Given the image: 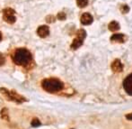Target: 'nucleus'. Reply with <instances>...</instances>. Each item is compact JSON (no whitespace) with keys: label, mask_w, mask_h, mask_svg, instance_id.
<instances>
[{"label":"nucleus","mask_w":132,"mask_h":129,"mask_svg":"<svg viewBox=\"0 0 132 129\" xmlns=\"http://www.w3.org/2000/svg\"><path fill=\"white\" fill-rule=\"evenodd\" d=\"M40 120L39 119H37V118H34L32 121H31V126H40Z\"/></svg>","instance_id":"obj_14"},{"label":"nucleus","mask_w":132,"mask_h":129,"mask_svg":"<svg viewBox=\"0 0 132 129\" xmlns=\"http://www.w3.org/2000/svg\"><path fill=\"white\" fill-rule=\"evenodd\" d=\"M13 61L15 64L20 66H26L31 61V54L24 48L17 49L13 53Z\"/></svg>","instance_id":"obj_1"},{"label":"nucleus","mask_w":132,"mask_h":129,"mask_svg":"<svg viewBox=\"0 0 132 129\" xmlns=\"http://www.w3.org/2000/svg\"><path fill=\"white\" fill-rule=\"evenodd\" d=\"M85 37H86V32H85V30L80 29L79 31H77V37H76V39L73 41V42H72V44H71L72 49L73 50L78 49L80 46L83 44L84 40L85 39Z\"/></svg>","instance_id":"obj_4"},{"label":"nucleus","mask_w":132,"mask_h":129,"mask_svg":"<svg viewBox=\"0 0 132 129\" xmlns=\"http://www.w3.org/2000/svg\"><path fill=\"white\" fill-rule=\"evenodd\" d=\"M126 118L129 119V120H132V113L131 114H128V115L126 116Z\"/></svg>","instance_id":"obj_18"},{"label":"nucleus","mask_w":132,"mask_h":129,"mask_svg":"<svg viewBox=\"0 0 132 129\" xmlns=\"http://www.w3.org/2000/svg\"><path fill=\"white\" fill-rule=\"evenodd\" d=\"M37 33L40 37L44 38V37H47L50 34V28L47 25H40L37 29Z\"/></svg>","instance_id":"obj_8"},{"label":"nucleus","mask_w":132,"mask_h":129,"mask_svg":"<svg viewBox=\"0 0 132 129\" xmlns=\"http://www.w3.org/2000/svg\"><path fill=\"white\" fill-rule=\"evenodd\" d=\"M3 19L8 24H14V22L16 21L15 12H14V9L9 8V7L4 9V11H3Z\"/></svg>","instance_id":"obj_5"},{"label":"nucleus","mask_w":132,"mask_h":129,"mask_svg":"<svg viewBox=\"0 0 132 129\" xmlns=\"http://www.w3.org/2000/svg\"><path fill=\"white\" fill-rule=\"evenodd\" d=\"M54 20H55V18H54L52 16H47V18H46V21H47L48 23H53Z\"/></svg>","instance_id":"obj_16"},{"label":"nucleus","mask_w":132,"mask_h":129,"mask_svg":"<svg viewBox=\"0 0 132 129\" xmlns=\"http://www.w3.org/2000/svg\"><path fill=\"white\" fill-rule=\"evenodd\" d=\"M111 70L113 72H120L123 70V65L120 62V60H115L112 63H111Z\"/></svg>","instance_id":"obj_9"},{"label":"nucleus","mask_w":132,"mask_h":129,"mask_svg":"<svg viewBox=\"0 0 132 129\" xmlns=\"http://www.w3.org/2000/svg\"><path fill=\"white\" fill-rule=\"evenodd\" d=\"M42 86L43 89L50 93L59 92L64 87L62 82L57 78H45L42 81Z\"/></svg>","instance_id":"obj_2"},{"label":"nucleus","mask_w":132,"mask_h":129,"mask_svg":"<svg viewBox=\"0 0 132 129\" xmlns=\"http://www.w3.org/2000/svg\"><path fill=\"white\" fill-rule=\"evenodd\" d=\"M1 39H2V34H1V33H0V41H1Z\"/></svg>","instance_id":"obj_19"},{"label":"nucleus","mask_w":132,"mask_h":129,"mask_svg":"<svg viewBox=\"0 0 132 129\" xmlns=\"http://www.w3.org/2000/svg\"><path fill=\"white\" fill-rule=\"evenodd\" d=\"M77 5L81 8H84L88 5V0H77Z\"/></svg>","instance_id":"obj_12"},{"label":"nucleus","mask_w":132,"mask_h":129,"mask_svg":"<svg viewBox=\"0 0 132 129\" xmlns=\"http://www.w3.org/2000/svg\"><path fill=\"white\" fill-rule=\"evenodd\" d=\"M80 21H81L82 25H89L93 23L94 21V18L91 16L89 13H84L81 16V18H80Z\"/></svg>","instance_id":"obj_7"},{"label":"nucleus","mask_w":132,"mask_h":129,"mask_svg":"<svg viewBox=\"0 0 132 129\" xmlns=\"http://www.w3.org/2000/svg\"><path fill=\"white\" fill-rule=\"evenodd\" d=\"M111 42H123L125 41V35L120 34V33H117V34H113L111 37Z\"/></svg>","instance_id":"obj_10"},{"label":"nucleus","mask_w":132,"mask_h":129,"mask_svg":"<svg viewBox=\"0 0 132 129\" xmlns=\"http://www.w3.org/2000/svg\"><path fill=\"white\" fill-rule=\"evenodd\" d=\"M0 92L2 93L4 97H5L6 99L10 100V101H15L17 103H22V102L26 101V98H23V96L18 94L16 91L14 90H7L5 88H0Z\"/></svg>","instance_id":"obj_3"},{"label":"nucleus","mask_w":132,"mask_h":129,"mask_svg":"<svg viewBox=\"0 0 132 129\" xmlns=\"http://www.w3.org/2000/svg\"><path fill=\"white\" fill-rule=\"evenodd\" d=\"M108 27H109L110 31L115 32V31H118V30L120 29V25H119V23L117 21H112L109 24Z\"/></svg>","instance_id":"obj_11"},{"label":"nucleus","mask_w":132,"mask_h":129,"mask_svg":"<svg viewBox=\"0 0 132 129\" xmlns=\"http://www.w3.org/2000/svg\"><path fill=\"white\" fill-rule=\"evenodd\" d=\"M120 11H121L122 14H127V13L129 11V5H122L121 8H120Z\"/></svg>","instance_id":"obj_13"},{"label":"nucleus","mask_w":132,"mask_h":129,"mask_svg":"<svg viewBox=\"0 0 132 129\" xmlns=\"http://www.w3.org/2000/svg\"><path fill=\"white\" fill-rule=\"evenodd\" d=\"M123 88L128 94L132 96V73L129 74V75L124 80Z\"/></svg>","instance_id":"obj_6"},{"label":"nucleus","mask_w":132,"mask_h":129,"mask_svg":"<svg viewBox=\"0 0 132 129\" xmlns=\"http://www.w3.org/2000/svg\"><path fill=\"white\" fill-rule=\"evenodd\" d=\"M57 19H59V20H65L66 19V14L65 13H59V14H57Z\"/></svg>","instance_id":"obj_15"},{"label":"nucleus","mask_w":132,"mask_h":129,"mask_svg":"<svg viewBox=\"0 0 132 129\" xmlns=\"http://www.w3.org/2000/svg\"><path fill=\"white\" fill-rule=\"evenodd\" d=\"M5 62V57H4L3 55H2L1 53H0V66H2V65H4Z\"/></svg>","instance_id":"obj_17"}]
</instances>
